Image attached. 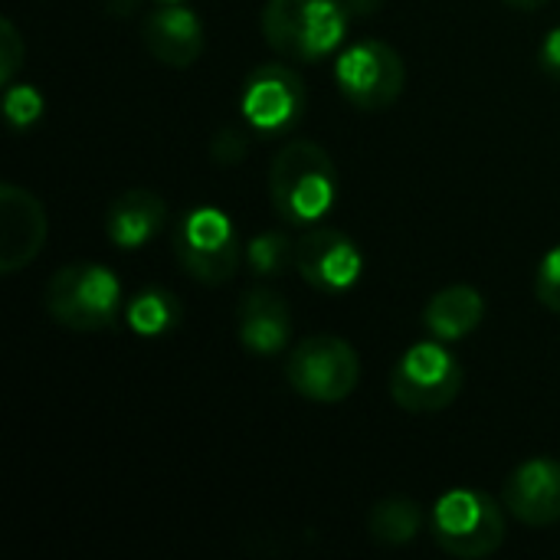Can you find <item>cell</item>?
I'll list each match as a JSON object with an SVG mask.
<instances>
[{
  "label": "cell",
  "instance_id": "cell-17",
  "mask_svg": "<svg viewBox=\"0 0 560 560\" xmlns=\"http://www.w3.org/2000/svg\"><path fill=\"white\" fill-rule=\"evenodd\" d=\"M423 528V509L407 495L381 499L368 515V535L384 548H404L410 545Z\"/></svg>",
  "mask_w": 560,
  "mask_h": 560
},
{
  "label": "cell",
  "instance_id": "cell-12",
  "mask_svg": "<svg viewBox=\"0 0 560 560\" xmlns=\"http://www.w3.org/2000/svg\"><path fill=\"white\" fill-rule=\"evenodd\" d=\"M502 505L528 528L560 522V459L535 456L522 463L502 489Z\"/></svg>",
  "mask_w": 560,
  "mask_h": 560
},
{
  "label": "cell",
  "instance_id": "cell-2",
  "mask_svg": "<svg viewBox=\"0 0 560 560\" xmlns=\"http://www.w3.org/2000/svg\"><path fill=\"white\" fill-rule=\"evenodd\" d=\"M262 36L282 59L322 62L348 36V7L341 0H269Z\"/></svg>",
  "mask_w": 560,
  "mask_h": 560
},
{
  "label": "cell",
  "instance_id": "cell-24",
  "mask_svg": "<svg viewBox=\"0 0 560 560\" xmlns=\"http://www.w3.org/2000/svg\"><path fill=\"white\" fill-rule=\"evenodd\" d=\"M538 66L548 79L560 82V26L548 30L545 39H541V49H538Z\"/></svg>",
  "mask_w": 560,
  "mask_h": 560
},
{
  "label": "cell",
  "instance_id": "cell-27",
  "mask_svg": "<svg viewBox=\"0 0 560 560\" xmlns=\"http://www.w3.org/2000/svg\"><path fill=\"white\" fill-rule=\"evenodd\" d=\"M509 7H515V10H525V13H532V10H541L548 0H505Z\"/></svg>",
  "mask_w": 560,
  "mask_h": 560
},
{
  "label": "cell",
  "instance_id": "cell-21",
  "mask_svg": "<svg viewBox=\"0 0 560 560\" xmlns=\"http://www.w3.org/2000/svg\"><path fill=\"white\" fill-rule=\"evenodd\" d=\"M26 59V43L20 36V30L13 26V20H3L0 23V85H13L20 66Z\"/></svg>",
  "mask_w": 560,
  "mask_h": 560
},
{
  "label": "cell",
  "instance_id": "cell-22",
  "mask_svg": "<svg viewBox=\"0 0 560 560\" xmlns=\"http://www.w3.org/2000/svg\"><path fill=\"white\" fill-rule=\"evenodd\" d=\"M535 295L545 308L560 315V246H555L541 266H538V279H535Z\"/></svg>",
  "mask_w": 560,
  "mask_h": 560
},
{
  "label": "cell",
  "instance_id": "cell-4",
  "mask_svg": "<svg viewBox=\"0 0 560 560\" xmlns=\"http://www.w3.org/2000/svg\"><path fill=\"white\" fill-rule=\"evenodd\" d=\"M433 541L463 560L492 558L505 545V515L499 502L476 489H453L436 499L430 515Z\"/></svg>",
  "mask_w": 560,
  "mask_h": 560
},
{
  "label": "cell",
  "instance_id": "cell-5",
  "mask_svg": "<svg viewBox=\"0 0 560 560\" xmlns=\"http://www.w3.org/2000/svg\"><path fill=\"white\" fill-rule=\"evenodd\" d=\"M174 256L200 285H223L236 276L243 246L233 220L217 207H194L174 226Z\"/></svg>",
  "mask_w": 560,
  "mask_h": 560
},
{
  "label": "cell",
  "instance_id": "cell-13",
  "mask_svg": "<svg viewBox=\"0 0 560 560\" xmlns=\"http://www.w3.org/2000/svg\"><path fill=\"white\" fill-rule=\"evenodd\" d=\"M141 39L148 52L171 69L194 66L207 46L203 20L184 3H161L151 10L141 23Z\"/></svg>",
  "mask_w": 560,
  "mask_h": 560
},
{
  "label": "cell",
  "instance_id": "cell-25",
  "mask_svg": "<svg viewBox=\"0 0 560 560\" xmlns=\"http://www.w3.org/2000/svg\"><path fill=\"white\" fill-rule=\"evenodd\" d=\"M348 7V13H358V16H368V13H377L384 0H341Z\"/></svg>",
  "mask_w": 560,
  "mask_h": 560
},
{
  "label": "cell",
  "instance_id": "cell-15",
  "mask_svg": "<svg viewBox=\"0 0 560 560\" xmlns=\"http://www.w3.org/2000/svg\"><path fill=\"white\" fill-rule=\"evenodd\" d=\"M167 223V203L161 194L135 187L118 194L105 210V236L118 249L148 246Z\"/></svg>",
  "mask_w": 560,
  "mask_h": 560
},
{
  "label": "cell",
  "instance_id": "cell-20",
  "mask_svg": "<svg viewBox=\"0 0 560 560\" xmlns=\"http://www.w3.org/2000/svg\"><path fill=\"white\" fill-rule=\"evenodd\" d=\"M43 115V95L33 85H7L3 89V118L13 131H26Z\"/></svg>",
  "mask_w": 560,
  "mask_h": 560
},
{
  "label": "cell",
  "instance_id": "cell-23",
  "mask_svg": "<svg viewBox=\"0 0 560 560\" xmlns=\"http://www.w3.org/2000/svg\"><path fill=\"white\" fill-rule=\"evenodd\" d=\"M246 151H249V141H246V135L236 131V128H220V131L213 135V141H210V158H213L217 164H223V167H233L236 161H243Z\"/></svg>",
  "mask_w": 560,
  "mask_h": 560
},
{
  "label": "cell",
  "instance_id": "cell-9",
  "mask_svg": "<svg viewBox=\"0 0 560 560\" xmlns=\"http://www.w3.org/2000/svg\"><path fill=\"white\" fill-rule=\"evenodd\" d=\"M308 108V89L302 75L285 62L256 66L240 89V115L256 135H285L302 121Z\"/></svg>",
  "mask_w": 560,
  "mask_h": 560
},
{
  "label": "cell",
  "instance_id": "cell-11",
  "mask_svg": "<svg viewBox=\"0 0 560 560\" xmlns=\"http://www.w3.org/2000/svg\"><path fill=\"white\" fill-rule=\"evenodd\" d=\"M49 233L43 203L16 184H0V272L13 276L30 266Z\"/></svg>",
  "mask_w": 560,
  "mask_h": 560
},
{
  "label": "cell",
  "instance_id": "cell-16",
  "mask_svg": "<svg viewBox=\"0 0 560 560\" xmlns=\"http://www.w3.org/2000/svg\"><path fill=\"white\" fill-rule=\"evenodd\" d=\"M482 318H486V299L472 285H446L423 308V328L443 345L469 338L482 325Z\"/></svg>",
  "mask_w": 560,
  "mask_h": 560
},
{
  "label": "cell",
  "instance_id": "cell-19",
  "mask_svg": "<svg viewBox=\"0 0 560 560\" xmlns=\"http://www.w3.org/2000/svg\"><path fill=\"white\" fill-rule=\"evenodd\" d=\"M246 266L259 279H276L289 266H295V243L285 233H279V230L259 233L246 246Z\"/></svg>",
  "mask_w": 560,
  "mask_h": 560
},
{
  "label": "cell",
  "instance_id": "cell-3",
  "mask_svg": "<svg viewBox=\"0 0 560 560\" xmlns=\"http://www.w3.org/2000/svg\"><path fill=\"white\" fill-rule=\"evenodd\" d=\"M43 305L49 318L69 331H108L121 315V282L108 266L72 262L46 282Z\"/></svg>",
  "mask_w": 560,
  "mask_h": 560
},
{
  "label": "cell",
  "instance_id": "cell-14",
  "mask_svg": "<svg viewBox=\"0 0 560 560\" xmlns=\"http://www.w3.org/2000/svg\"><path fill=\"white\" fill-rule=\"evenodd\" d=\"M236 331L249 354L276 358L292 338V308L272 289H249L236 308Z\"/></svg>",
  "mask_w": 560,
  "mask_h": 560
},
{
  "label": "cell",
  "instance_id": "cell-26",
  "mask_svg": "<svg viewBox=\"0 0 560 560\" xmlns=\"http://www.w3.org/2000/svg\"><path fill=\"white\" fill-rule=\"evenodd\" d=\"M141 7V0H105V10L112 13V16H128V13H135Z\"/></svg>",
  "mask_w": 560,
  "mask_h": 560
},
{
  "label": "cell",
  "instance_id": "cell-7",
  "mask_svg": "<svg viewBox=\"0 0 560 560\" xmlns=\"http://www.w3.org/2000/svg\"><path fill=\"white\" fill-rule=\"evenodd\" d=\"M289 387L312 404H341L361 381V358L338 335H315L292 348L285 364Z\"/></svg>",
  "mask_w": 560,
  "mask_h": 560
},
{
  "label": "cell",
  "instance_id": "cell-10",
  "mask_svg": "<svg viewBox=\"0 0 560 560\" xmlns=\"http://www.w3.org/2000/svg\"><path fill=\"white\" fill-rule=\"evenodd\" d=\"M295 272L315 292L341 295L361 282L364 253L348 233L335 226H315L295 243Z\"/></svg>",
  "mask_w": 560,
  "mask_h": 560
},
{
  "label": "cell",
  "instance_id": "cell-18",
  "mask_svg": "<svg viewBox=\"0 0 560 560\" xmlns=\"http://www.w3.org/2000/svg\"><path fill=\"white\" fill-rule=\"evenodd\" d=\"M180 318H184V305L167 289H141L125 308L128 328L141 338H161V335L174 331L180 325Z\"/></svg>",
  "mask_w": 560,
  "mask_h": 560
},
{
  "label": "cell",
  "instance_id": "cell-6",
  "mask_svg": "<svg viewBox=\"0 0 560 560\" xmlns=\"http://www.w3.org/2000/svg\"><path fill=\"white\" fill-rule=\"evenodd\" d=\"M463 390V364L443 341H420L400 354L390 371V397L407 413H440Z\"/></svg>",
  "mask_w": 560,
  "mask_h": 560
},
{
  "label": "cell",
  "instance_id": "cell-8",
  "mask_svg": "<svg viewBox=\"0 0 560 560\" xmlns=\"http://www.w3.org/2000/svg\"><path fill=\"white\" fill-rule=\"evenodd\" d=\"M335 82L341 95L361 112L390 108L407 85L404 56L384 39H358L335 59Z\"/></svg>",
  "mask_w": 560,
  "mask_h": 560
},
{
  "label": "cell",
  "instance_id": "cell-1",
  "mask_svg": "<svg viewBox=\"0 0 560 560\" xmlns=\"http://www.w3.org/2000/svg\"><path fill=\"white\" fill-rule=\"evenodd\" d=\"M269 200L289 226H315L338 203V171L318 141H289L269 167Z\"/></svg>",
  "mask_w": 560,
  "mask_h": 560
},
{
  "label": "cell",
  "instance_id": "cell-28",
  "mask_svg": "<svg viewBox=\"0 0 560 560\" xmlns=\"http://www.w3.org/2000/svg\"><path fill=\"white\" fill-rule=\"evenodd\" d=\"M161 3H180V0H161Z\"/></svg>",
  "mask_w": 560,
  "mask_h": 560
}]
</instances>
